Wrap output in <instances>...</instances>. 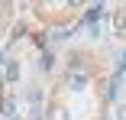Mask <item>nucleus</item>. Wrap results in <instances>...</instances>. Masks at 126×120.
<instances>
[{"instance_id": "nucleus-3", "label": "nucleus", "mask_w": 126, "mask_h": 120, "mask_svg": "<svg viewBox=\"0 0 126 120\" xmlns=\"http://www.w3.org/2000/svg\"><path fill=\"white\" fill-rule=\"evenodd\" d=\"M39 68H42V71H52V68H55V55H52V52H42Z\"/></svg>"}, {"instance_id": "nucleus-5", "label": "nucleus", "mask_w": 126, "mask_h": 120, "mask_svg": "<svg viewBox=\"0 0 126 120\" xmlns=\"http://www.w3.org/2000/svg\"><path fill=\"white\" fill-rule=\"evenodd\" d=\"M68 3H74V7H78V3H84V0H68Z\"/></svg>"}, {"instance_id": "nucleus-2", "label": "nucleus", "mask_w": 126, "mask_h": 120, "mask_svg": "<svg viewBox=\"0 0 126 120\" xmlns=\"http://www.w3.org/2000/svg\"><path fill=\"white\" fill-rule=\"evenodd\" d=\"M19 75H23V68H19V62L7 59V62H3V81H7V84H13V81H19Z\"/></svg>"}, {"instance_id": "nucleus-4", "label": "nucleus", "mask_w": 126, "mask_h": 120, "mask_svg": "<svg viewBox=\"0 0 126 120\" xmlns=\"http://www.w3.org/2000/svg\"><path fill=\"white\" fill-rule=\"evenodd\" d=\"M116 120H126V104H116V114H113Z\"/></svg>"}, {"instance_id": "nucleus-1", "label": "nucleus", "mask_w": 126, "mask_h": 120, "mask_svg": "<svg viewBox=\"0 0 126 120\" xmlns=\"http://www.w3.org/2000/svg\"><path fill=\"white\" fill-rule=\"evenodd\" d=\"M68 84H71L74 91H84V88L91 84V71H84V68H78V65H71V71H68Z\"/></svg>"}]
</instances>
